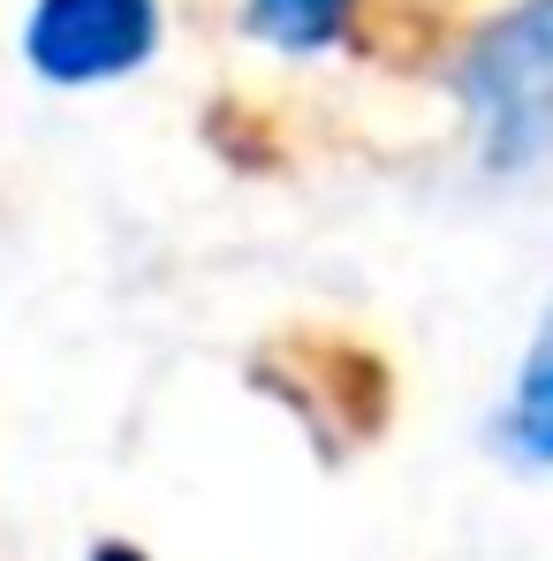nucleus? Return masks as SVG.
<instances>
[{
    "label": "nucleus",
    "instance_id": "nucleus-1",
    "mask_svg": "<svg viewBox=\"0 0 553 561\" xmlns=\"http://www.w3.org/2000/svg\"><path fill=\"white\" fill-rule=\"evenodd\" d=\"M456 99L477 129L485 168L553 160V0H516L456 61Z\"/></svg>",
    "mask_w": 553,
    "mask_h": 561
},
{
    "label": "nucleus",
    "instance_id": "nucleus-2",
    "mask_svg": "<svg viewBox=\"0 0 553 561\" xmlns=\"http://www.w3.org/2000/svg\"><path fill=\"white\" fill-rule=\"evenodd\" d=\"M160 46V0H38L23 23V61L46 84H114Z\"/></svg>",
    "mask_w": 553,
    "mask_h": 561
},
{
    "label": "nucleus",
    "instance_id": "nucleus-3",
    "mask_svg": "<svg viewBox=\"0 0 553 561\" xmlns=\"http://www.w3.org/2000/svg\"><path fill=\"white\" fill-rule=\"evenodd\" d=\"M493 440H500V456L516 470H553V327L531 342L523 373H516L508 402H500Z\"/></svg>",
    "mask_w": 553,
    "mask_h": 561
},
{
    "label": "nucleus",
    "instance_id": "nucleus-4",
    "mask_svg": "<svg viewBox=\"0 0 553 561\" xmlns=\"http://www.w3.org/2000/svg\"><path fill=\"white\" fill-rule=\"evenodd\" d=\"M357 0H251V31L280 54H319L349 31Z\"/></svg>",
    "mask_w": 553,
    "mask_h": 561
},
{
    "label": "nucleus",
    "instance_id": "nucleus-5",
    "mask_svg": "<svg viewBox=\"0 0 553 561\" xmlns=\"http://www.w3.org/2000/svg\"><path fill=\"white\" fill-rule=\"evenodd\" d=\"M84 561H152V554H145V547H129V539H99Z\"/></svg>",
    "mask_w": 553,
    "mask_h": 561
}]
</instances>
